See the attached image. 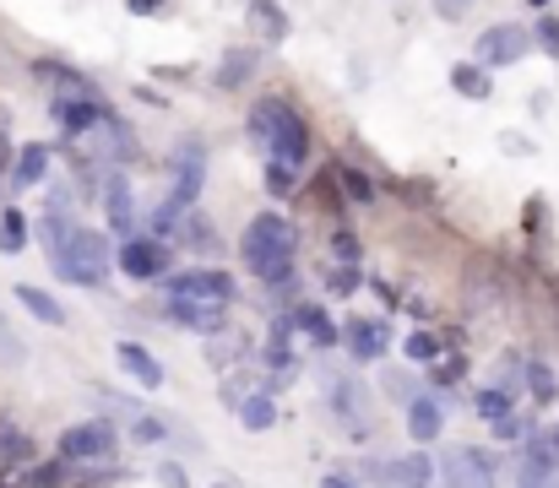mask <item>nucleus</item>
<instances>
[{
    "label": "nucleus",
    "instance_id": "nucleus-1",
    "mask_svg": "<svg viewBox=\"0 0 559 488\" xmlns=\"http://www.w3.org/2000/svg\"><path fill=\"white\" fill-rule=\"evenodd\" d=\"M245 266L261 277V283H283V277H294V250H299V234H294V223L283 217V212H261V217H250V228H245Z\"/></svg>",
    "mask_w": 559,
    "mask_h": 488
},
{
    "label": "nucleus",
    "instance_id": "nucleus-2",
    "mask_svg": "<svg viewBox=\"0 0 559 488\" xmlns=\"http://www.w3.org/2000/svg\"><path fill=\"white\" fill-rule=\"evenodd\" d=\"M250 131H255V142H266L272 163L305 168V158H310V126H305V115H299L294 104L261 98V104L250 109Z\"/></svg>",
    "mask_w": 559,
    "mask_h": 488
},
{
    "label": "nucleus",
    "instance_id": "nucleus-3",
    "mask_svg": "<svg viewBox=\"0 0 559 488\" xmlns=\"http://www.w3.org/2000/svg\"><path fill=\"white\" fill-rule=\"evenodd\" d=\"M49 261L66 283H82V288H98L109 277V261H115V245L93 228H71L66 245H49Z\"/></svg>",
    "mask_w": 559,
    "mask_h": 488
},
{
    "label": "nucleus",
    "instance_id": "nucleus-4",
    "mask_svg": "<svg viewBox=\"0 0 559 488\" xmlns=\"http://www.w3.org/2000/svg\"><path fill=\"white\" fill-rule=\"evenodd\" d=\"M169 305H234V277L228 272H180L169 277Z\"/></svg>",
    "mask_w": 559,
    "mask_h": 488
},
{
    "label": "nucleus",
    "instance_id": "nucleus-5",
    "mask_svg": "<svg viewBox=\"0 0 559 488\" xmlns=\"http://www.w3.org/2000/svg\"><path fill=\"white\" fill-rule=\"evenodd\" d=\"M120 272L136 277V283H153L169 272V245L164 239H126L120 245Z\"/></svg>",
    "mask_w": 559,
    "mask_h": 488
},
{
    "label": "nucleus",
    "instance_id": "nucleus-6",
    "mask_svg": "<svg viewBox=\"0 0 559 488\" xmlns=\"http://www.w3.org/2000/svg\"><path fill=\"white\" fill-rule=\"evenodd\" d=\"M115 451V429L109 424H76L60 435V462H98Z\"/></svg>",
    "mask_w": 559,
    "mask_h": 488
},
{
    "label": "nucleus",
    "instance_id": "nucleus-7",
    "mask_svg": "<svg viewBox=\"0 0 559 488\" xmlns=\"http://www.w3.org/2000/svg\"><path fill=\"white\" fill-rule=\"evenodd\" d=\"M201 179H206V153L190 142L180 147V158H175V190H169V206L186 217L190 206H195V195H201Z\"/></svg>",
    "mask_w": 559,
    "mask_h": 488
},
{
    "label": "nucleus",
    "instance_id": "nucleus-8",
    "mask_svg": "<svg viewBox=\"0 0 559 488\" xmlns=\"http://www.w3.org/2000/svg\"><path fill=\"white\" fill-rule=\"evenodd\" d=\"M527 49H533L527 27H511V22H500V27H489L478 38V60H489V66H516Z\"/></svg>",
    "mask_w": 559,
    "mask_h": 488
},
{
    "label": "nucleus",
    "instance_id": "nucleus-9",
    "mask_svg": "<svg viewBox=\"0 0 559 488\" xmlns=\"http://www.w3.org/2000/svg\"><path fill=\"white\" fill-rule=\"evenodd\" d=\"M109 120V109L87 93V98H55V126L66 131V136H82V131H93V126H104Z\"/></svg>",
    "mask_w": 559,
    "mask_h": 488
},
{
    "label": "nucleus",
    "instance_id": "nucleus-10",
    "mask_svg": "<svg viewBox=\"0 0 559 488\" xmlns=\"http://www.w3.org/2000/svg\"><path fill=\"white\" fill-rule=\"evenodd\" d=\"M445 484L451 488H495V462L484 451H456L445 456Z\"/></svg>",
    "mask_w": 559,
    "mask_h": 488
},
{
    "label": "nucleus",
    "instance_id": "nucleus-11",
    "mask_svg": "<svg viewBox=\"0 0 559 488\" xmlns=\"http://www.w3.org/2000/svg\"><path fill=\"white\" fill-rule=\"evenodd\" d=\"M115 358H120V369H126L136 385H147V391H153V385H164V364H158L142 342H120V347H115Z\"/></svg>",
    "mask_w": 559,
    "mask_h": 488
},
{
    "label": "nucleus",
    "instance_id": "nucleus-12",
    "mask_svg": "<svg viewBox=\"0 0 559 488\" xmlns=\"http://www.w3.org/2000/svg\"><path fill=\"white\" fill-rule=\"evenodd\" d=\"M245 16H250V27H255L266 44H283V38H288V11H283L277 0H250Z\"/></svg>",
    "mask_w": 559,
    "mask_h": 488
},
{
    "label": "nucleus",
    "instance_id": "nucleus-13",
    "mask_svg": "<svg viewBox=\"0 0 559 488\" xmlns=\"http://www.w3.org/2000/svg\"><path fill=\"white\" fill-rule=\"evenodd\" d=\"M255 60H261L255 49H228V55H223V66H217V87H228V93H234V87H245V82L255 76Z\"/></svg>",
    "mask_w": 559,
    "mask_h": 488
},
{
    "label": "nucleus",
    "instance_id": "nucleus-14",
    "mask_svg": "<svg viewBox=\"0 0 559 488\" xmlns=\"http://www.w3.org/2000/svg\"><path fill=\"white\" fill-rule=\"evenodd\" d=\"M348 347H354V358H380L385 353V325L380 321H348Z\"/></svg>",
    "mask_w": 559,
    "mask_h": 488
},
{
    "label": "nucleus",
    "instance_id": "nucleus-15",
    "mask_svg": "<svg viewBox=\"0 0 559 488\" xmlns=\"http://www.w3.org/2000/svg\"><path fill=\"white\" fill-rule=\"evenodd\" d=\"M16 299H22V310L33 316V321H44V325H66V310L44 294V288H33V283H16Z\"/></svg>",
    "mask_w": 559,
    "mask_h": 488
},
{
    "label": "nucleus",
    "instance_id": "nucleus-16",
    "mask_svg": "<svg viewBox=\"0 0 559 488\" xmlns=\"http://www.w3.org/2000/svg\"><path fill=\"white\" fill-rule=\"evenodd\" d=\"M44 168H49V147H38V142H33V147H22L16 163H11V185H16V190H27V185H38V179H44Z\"/></svg>",
    "mask_w": 559,
    "mask_h": 488
},
{
    "label": "nucleus",
    "instance_id": "nucleus-17",
    "mask_svg": "<svg viewBox=\"0 0 559 488\" xmlns=\"http://www.w3.org/2000/svg\"><path fill=\"white\" fill-rule=\"evenodd\" d=\"M169 316L190 331H223V321H228L223 305H169Z\"/></svg>",
    "mask_w": 559,
    "mask_h": 488
},
{
    "label": "nucleus",
    "instance_id": "nucleus-18",
    "mask_svg": "<svg viewBox=\"0 0 559 488\" xmlns=\"http://www.w3.org/2000/svg\"><path fill=\"white\" fill-rule=\"evenodd\" d=\"M288 325H299V331H305L310 342H321V347H332V342H337V325L326 321V310H321V305H299Z\"/></svg>",
    "mask_w": 559,
    "mask_h": 488
},
{
    "label": "nucleus",
    "instance_id": "nucleus-19",
    "mask_svg": "<svg viewBox=\"0 0 559 488\" xmlns=\"http://www.w3.org/2000/svg\"><path fill=\"white\" fill-rule=\"evenodd\" d=\"M451 87H456L462 98H473V104H484V98L495 93V82H489V71H484V66H473V60L451 71Z\"/></svg>",
    "mask_w": 559,
    "mask_h": 488
},
{
    "label": "nucleus",
    "instance_id": "nucleus-20",
    "mask_svg": "<svg viewBox=\"0 0 559 488\" xmlns=\"http://www.w3.org/2000/svg\"><path fill=\"white\" fill-rule=\"evenodd\" d=\"M467 283H473V294H467V305H473V310L495 305V299H500V288H506V283H500V272H495L489 261H478V266L467 272Z\"/></svg>",
    "mask_w": 559,
    "mask_h": 488
},
{
    "label": "nucleus",
    "instance_id": "nucleus-21",
    "mask_svg": "<svg viewBox=\"0 0 559 488\" xmlns=\"http://www.w3.org/2000/svg\"><path fill=\"white\" fill-rule=\"evenodd\" d=\"M440 429H445V418H440L435 402H413V407H407V435H413L418 445H429Z\"/></svg>",
    "mask_w": 559,
    "mask_h": 488
},
{
    "label": "nucleus",
    "instance_id": "nucleus-22",
    "mask_svg": "<svg viewBox=\"0 0 559 488\" xmlns=\"http://www.w3.org/2000/svg\"><path fill=\"white\" fill-rule=\"evenodd\" d=\"M385 478L402 484V488H424L429 478H435V462H429V456H402L396 467H385Z\"/></svg>",
    "mask_w": 559,
    "mask_h": 488
},
{
    "label": "nucleus",
    "instance_id": "nucleus-23",
    "mask_svg": "<svg viewBox=\"0 0 559 488\" xmlns=\"http://www.w3.org/2000/svg\"><path fill=\"white\" fill-rule=\"evenodd\" d=\"M239 424H245L250 435H266V429L277 424V407H272V396H245V402H239Z\"/></svg>",
    "mask_w": 559,
    "mask_h": 488
},
{
    "label": "nucleus",
    "instance_id": "nucleus-24",
    "mask_svg": "<svg viewBox=\"0 0 559 488\" xmlns=\"http://www.w3.org/2000/svg\"><path fill=\"white\" fill-rule=\"evenodd\" d=\"M27 250V217L16 206L0 212V255H22Z\"/></svg>",
    "mask_w": 559,
    "mask_h": 488
},
{
    "label": "nucleus",
    "instance_id": "nucleus-25",
    "mask_svg": "<svg viewBox=\"0 0 559 488\" xmlns=\"http://www.w3.org/2000/svg\"><path fill=\"white\" fill-rule=\"evenodd\" d=\"M22 451H33V440L22 435V424H16L11 413H0V467H5V462H16Z\"/></svg>",
    "mask_w": 559,
    "mask_h": 488
},
{
    "label": "nucleus",
    "instance_id": "nucleus-26",
    "mask_svg": "<svg viewBox=\"0 0 559 488\" xmlns=\"http://www.w3.org/2000/svg\"><path fill=\"white\" fill-rule=\"evenodd\" d=\"M104 206H109V217H115V228H126V223H131V212H136V206H131V185H126L120 174L109 179V201H104Z\"/></svg>",
    "mask_w": 559,
    "mask_h": 488
},
{
    "label": "nucleus",
    "instance_id": "nucleus-27",
    "mask_svg": "<svg viewBox=\"0 0 559 488\" xmlns=\"http://www.w3.org/2000/svg\"><path fill=\"white\" fill-rule=\"evenodd\" d=\"M527 385H533V396H538L544 407L559 396V380H555V369H549V364H527Z\"/></svg>",
    "mask_w": 559,
    "mask_h": 488
},
{
    "label": "nucleus",
    "instance_id": "nucleus-28",
    "mask_svg": "<svg viewBox=\"0 0 559 488\" xmlns=\"http://www.w3.org/2000/svg\"><path fill=\"white\" fill-rule=\"evenodd\" d=\"M337 179H343V190H348L354 201H374V179L370 174H359V168H348V163H343V168H337Z\"/></svg>",
    "mask_w": 559,
    "mask_h": 488
},
{
    "label": "nucleus",
    "instance_id": "nucleus-29",
    "mask_svg": "<svg viewBox=\"0 0 559 488\" xmlns=\"http://www.w3.org/2000/svg\"><path fill=\"white\" fill-rule=\"evenodd\" d=\"M294 185H299V168H283V163H266V190H272L277 201H283V195H288Z\"/></svg>",
    "mask_w": 559,
    "mask_h": 488
},
{
    "label": "nucleus",
    "instance_id": "nucleus-30",
    "mask_svg": "<svg viewBox=\"0 0 559 488\" xmlns=\"http://www.w3.org/2000/svg\"><path fill=\"white\" fill-rule=\"evenodd\" d=\"M326 288H332L337 299H348V294H359V272H354V266H326Z\"/></svg>",
    "mask_w": 559,
    "mask_h": 488
},
{
    "label": "nucleus",
    "instance_id": "nucleus-31",
    "mask_svg": "<svg viewBox=\"0 0 559 488\" xmlns=\"http://www.w3.org/2000/svg\"><path fill=\"white\" fill-rule=\"evenodd\" d=\"M402 347H407V358H418V364H429V358L440 353V336H435V331H413V336H407Z\"/></svg>",
    "mask_w": 559,
    "mask_h": 488
},
{
    "label": "nucleus",
    "instance_id": "nucleus-32",
    "mask_svg": "<svg viewBox=\"0 0 559 488\" xmlns=\"http://www.w3.org/2000/svg\"><path fill=\"white\" fill-rule=\"evenodd\" d=\"M478 413H484L489 424H500V418H511V396H506V391H484V396H478Z\"/></svg>",
    "mask_w": 559,
    "mask_h": 488
},
{
    "label": "nucleus",
    "instance_id": "nucleus-33",
    "mask_svg": "<svg viewBox=\"0 0 559 488\" xmlns=\"http://www.w3.org/2000/svg\"><path fill=\"white\" fill-rule=\"evenodd\" d=\"M186 239L195 245V250H217V234H212V223H206V217H190V212H186Z\"/></svg>",
    "mask_w": 559,
    "mask_h": 488
},
{
    "label": "nucleus",
    "instance_id": "nucleus-34",
    "mask_svg": "<svg viewBox=\"0 0 559 488\" xmlns=\"http://www.w3.org/2000/svg\"><path fill=\"white\" fill-rule=\"evenodd\" d=\"M527 38H533V44H538L544 55H559V16H544V22H538V27H533Z\"/></svg>",
    "mask_w": 559,
    "mask_h": 488
},
{
    "label": "nucleus",
    "instance_id": "nucleus-35",
    "mask_svg": "<svg viewBox=\"0 0 559 488\" xmlns=\"http://www.w3.org/2000/svg\"><path fill=\"white\" fill-rule=\"evenodd\" d=\"M332 255H337V266H354V261H359V239H354V234H337V239H332Z\"/></svg>",
    "mask_w": 559,
    "mask_h": 488
},
{
    "label": "nucleus",
    "instance_id": "nucleus-36",
    "mask_svg": "<svg viewBox=\"0 0 559 488\" xmlns=\"http://www.w3.org/2000/svg\"><path fill=\"white\" fill-rule=\"evenodd\" d=\"M131 16H153V11H169V0H126Z\"/></svg>",
    "mask_w": 559,
    "mask_h": 488
},
{
    "label": "nucleus",
    "instance_id": "nucleus-37",
    "mask_svg": "<svg viewBox=\"0 0 559 488\" xmlns=\"http://www.w3.org/2000/svg\"><path fill=\"white\" fill-rule=\"evenodd\" d=\"M136 440H147V445H153V440H164V424H153V418H142V424H136Z\"/></svg>",
    "mask_w": 559,
    "mask_h": 488
},
{
    "label": "nucleus",
    "instance_id": "nucleus-38",
    "mask_svg": "<svg viewBox=\"0 0 559 488\" xmlns=\"http://www.w3.org/2000/svg\"><path fill=\"white\" fill-rule=\"evenodd\" d=\"M495 435H500V440H516V435H522V424H516V413H511V418H500V424H495Z\"/></svg>",
    "mask_w": 559,
    "mask_h": 488
},
{
    "label": "nucleus",
    "instance_id": "nucleus-39",
    "mask_svg": "<svg viewBox=\"0 0 559 488\" xmlns=\"http://www.w3.org/2000/svg\"><path fill=\"white\" fill-rule=\"evenodd\" d=\"M435 11H440V16H462V11H467V0H435Z\"/></svg>",
    "mask_w": 559,
    "mask_h": 488
},
{
    "label": "nucleus",
    "instance_id": "nucleus-40",
    "mask_svg": "<svg viewBox=\"0 0 559 488\" xmlns=\"http://www.w3.org/2000/svg\"><path fill=\"white\" fill-rule=\"evenodd\" d=\"M321 488H359V484H354V478H343V473H326V478H321Z\"/></svg>",
    "mask_w": 559,
    "mask_h": 488
},
{
    "label": "nucleus",
    "instance_id": "nucleus-41",
    "mask_svg": "<svg viewBox=\"0 0 559 488\" xmlns=\"http://www.w3.org/2000/svg\"><path fill=\"white\" fill-rule=\"evenodd\" d=\"M76 488H109V478H82Z\"/></svg>",
    "mask_w": 559,
    "mask_h": 488
},
{
    "label": "nucleus",
    "instance_id": "nucleus-42",
    "mask_svg": "<svg viewBox=\"0 0 559 488\" xmlns=\"http://www.w3.org/2000/svg\"><path fill=\"white\" fill-rule=\"evenodd\" d=\"M549 451H555V467H559V435H555V445H549Z\"/></svg>",
    "mask_w": 559,
    "mask_h": 488
},
{
    "label": "nucleus",
    "instance_id": "nucleus-43",
    "mask_svg": "<svg viewBox=\"0 0 559 488\" xmlns=\"http://www.w3.org/2000/svg\"><path fill=\"white\" fill-rule=\"evenodd\" d=\"M533 5H549V0H533Z\"/></svg>",
    "mask_w": 559,
    "mask_h": 488
},
{
    "label": "nucleus",
    "instance_id": "nucleus-44",
    "mask_svg": "<svg viewBox=\"0 0 559 488\" xmlns=\"http://www.w3.org/2000/svg\"><path fill=\"white\" fill-rule=\"evenodd\" d=\"M217 488H228V484H217Z\"/></svg>",
    "mask_w": 559,
    "mask_h": 488
}]
</instances>
